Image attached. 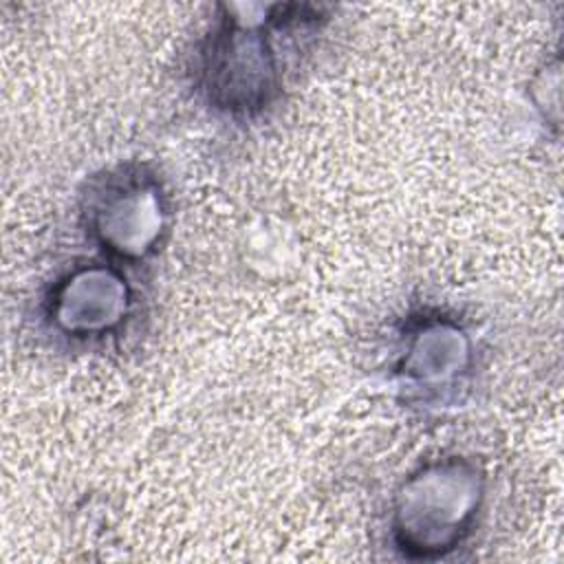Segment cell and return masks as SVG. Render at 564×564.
Returning <instances> with one entry per match:
<instances>
[{"label":"cell","mask_w":564,"mask_h":564,"mask_svg":"<svg viewBox=\"0 0 564 564\" xmlns=\"http://www.w3.org/2000/svg\"><path fill=\"white\" fill-rule=\"evenodd\" d=\"M163 227V205L145 178L110 185L95 207V231L119 256H143Z\"/></svg>","instance_id":"obj_2"},{"label":"cell","mask_w":564,"mask_h":564,"mask_svg":"<svg viewBox=\"0 0 564 564\" xmlns=\"http://www.w3.org/2000/svg\"><path fill=\"white\" fill-rule=\"evenodd\" d=\"M53 300V317L66 333L93 335L112 328L126 315L128 293L115 273L88 269L62 282Z\"/></svg>","instance_id":"obj_3"},{"label":"cell","mask_w":564,"mask_h":564,"mask_svg":"<svg viewBox=\"0 0 564 564\" xmlns=\"http://www.w3.org/2000/svg\"><path fill=\"white\" fill-rule=\"evenodd\" d=\"M480 500L478 474L445 460L414 474L399 491L394 535L410 557H436L452 551L469 531Z\"/></svg>","instance_id":"obj_1"}]
</instances>
